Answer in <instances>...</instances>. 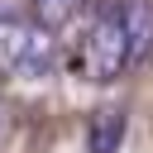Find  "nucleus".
<instances>
[{
    "mask_svg": "<svg viewBox=\"0 0 153 153\" xmlns=\"http://www.w3.org/2000/svg\"><path fill=\"white\" fill-rule=\"evenodd\" d=\"M124 129H129L124 110H115V105L96 110V115H91V124H86V153H120Z\"/></svg>",
    "mask_w": 153,
    "mask_h": 153,
    "instance_id": "nucleus-3",
    "label": "nucleus"
},
{
    "mask_svg": "<svg viewBox=\"0 0 153 153\" xmlns=\"http://www.w3.org/2000/svg\"><path fill=\"white\" fill-rule=\"evenodd\" d=\"M53 57H57V38L43 19H24V14H10L0 19V72L5 76H19V81H38L53 72Z\"/></svg>",
    "mask_w": 153,
    "mask_h": 153,
    "instance_id": "nucleus-2",
    "label": "nucleus"
},
{
    "mask_svg": "<svg viewBox=\"0 0 153 153\" xmlns=\"http://www.w3.org/2000/svg\"><path fill=\"white\" fill-rule=\"evenodd\" d=\"M153 48V5L148 0H110L81 43V67L96 81H115L134 62H143Z\"/></svg>",
    "mask_w": 153,
    "mask_h": 153,
    "instance_id": "nucleus-1",
    "label": "nucleus"
},
{
    "mask_svg": "<svg viewBox=\"0 0 153 153\" xmlns=\"http://www.w3.org/2000/svg\"><path fill=\"white\" fill-rule=\"evenodd\" d=\"M29 10H33V19H43V24L53 29V24H67V19L81 10V0H29Z\"/></svg>",
    "mask_w": 153,
    "mask_h": 153,
    "instance_id": "nucleus-4",
    "label": "nucleus"
},
{
    "mask_svg": "<svg viewBox=\"0 0 153 153\" xmlns=\"http://www.w3.org/2000/svg\"><path fill=\"white\" fill-rule=\"evenodd\" d=\"M0 129H5V115H0Z\"/></svg>",
    "mask_w": 153,
    "mask_h": 153,
    "instance_id": "nucleus-5",
    "label": "nucleus"
}]
</instances>
